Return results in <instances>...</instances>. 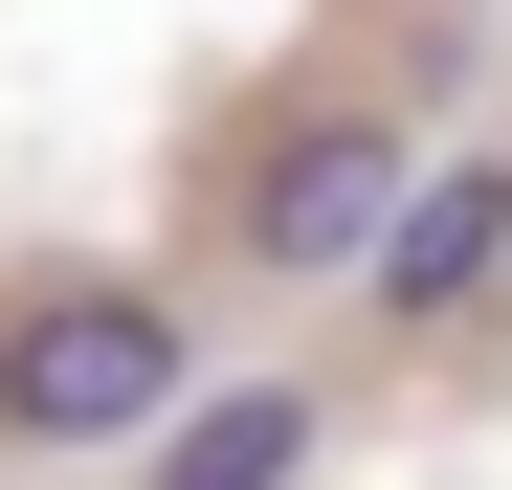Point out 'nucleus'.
I'll return each mask as SVG.
<instances>
[{
	"instance_id": "f257e3e1",
	"label": "nucleus",
	"mask_w": 512,
	"mask_h": 490,
	"mask_svg": "<svg viewBox=\"0 0 512 490\" xmlns=\"http://www.w3.org/2000/svg\"><path fill=\"white\" fill-rule=\"evenodd\" d=\"M179 379H201L179 290H45L23 335H0V446H45V468L156 446V424H179Z\"/></svg>"
},
{
	"instance_id": "f03ea898",
	"label": "nucleus",
	"mask_w": 512,
	"mask_h": 490,
	"mask_svg": "<svg viewBox=\"0 0 512 490\" xmlns=\"http://www.w3.org/2000/svg\"><path fill=\"white\" fill-rule=\"evenodd\" d=\"M401 179H423V134L401 112H357V90H334V112H290L268 156H245V268H290V290H357L379 268V223H401Z\"/></svg>"
},
{
	"instance_id": "7ed1b4c3",
	"label": "nucleus",
	"mask_w": 512,
	"mask_h": 490,
	"mask_svg": "<svg viewBox=\"0 0 512 490\" xmlns=\"http://www.w3.org/2000/svg\"><path fill=\"white\" fill-rule=\"evenodd\" d=\"M357 290L401 312V335H446V312H490V290H512V156H423Z\"/></svg>"
},
{
	"instance_id": "20e7f679",
	"label": "nucleus",
	"mask_w": 512,
	"mask_h": 490,
	"mask_svg": "<svg viewBox=\"0 0 512 490\" xmlns=\"http://www.w3.org/2000/svg\"><path fill=\"white\" fill-rule=\"evenodd\" d=\"M312 446H334V401H312V379H223V401H179V424L134 446V490H290Z\"/></svg>"
}]
</instances>
